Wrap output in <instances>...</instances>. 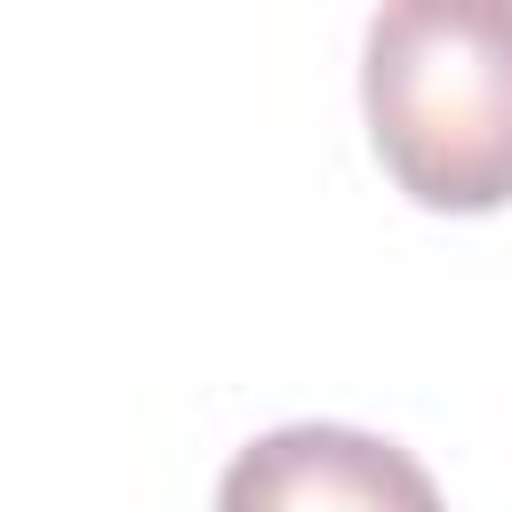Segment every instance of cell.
I'll use <instances>...</instances> for the list:
<instances>
[{
  "label": "cell",
  "instance_id": "6da1fadb",
  "mask_svg": "<svg viewBox=\"0 0 512 512\" xmlns=\"http://www.w3.org/2000/svg\"><path fill=\"white\" fill-rule=\"evenodd\" d=\"M384 176L416 208L512 200V0H384L360 48Z\"/></svg>",
  "mask_w": 512,
  "mask_h": 512
},
{
  "label": "cell",
  "instance_id": "7a4b0ae2",
  "mask_svg": "<svg viewBox=\"0 0 512 512\" xmlns=\"http://www.w3.org/2000/svg\"><path fill=\"white\" fill-rule=\"evenodd\" d=\"M216 512H448L432 472L352 424H280L224 464Z\"/></svg>",
  "mask_w": 512,
  "mask_h": 512
}]
</instances>
